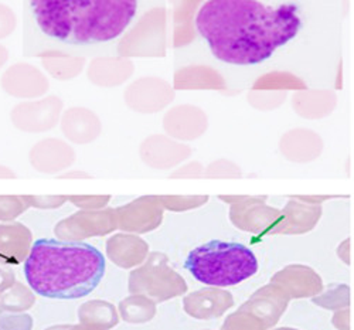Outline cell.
I'll return each mask as SVG.
<instances>
[{
  "instance_id": "1",
  "label": "cell",
  "mask_w": 354,
  "mask_h": 330,
  "mask_svg": "<svg viewBox=\"0 0 354 330\" xmlns=\"http://www.w3.org/2000/svg\"><path fill=\"white\" fill-rule=\"evenodd\" d=\"M347 0H201L177 68L216 71L232 93L286 73L313 89L339 86Z\"/></svg>"
},
{
  "instance_id": "2",
  "label": "cell",
  "mask_w": 354,
  "mask_h": 330,
  "mask_svg": "<svg viewBox=\"0 0 354 330\" xmlns=\"http://www.w3.org/2000/svg\"><path fill=\"white\" fill-rule=\"evenodd\" d=\"M165 6L166 0H30L47 51L81 58L116 53L146 15Z\"/></svg>"
},
{
  "instance_id": "3",
  "label": "cell",
  "mask_w": 354,
  "mask_h": 330,
  "mask_svg": "<svg viewBox=\"0 0 354 330\" xmlns=\"http://www.w3.org/2000/svg\"><path fill=\"white\" fill-rule=\"evenodd\" d=\"M105 269V257L98 248L71 239H37L24 259L28 286L48 299L90 295L102 281Z\"/></svg>"
},
{
  "instance_id": "4",
  "label": "cell",
  "mask_w": 354,
  "mask_h": 330,
  "mask_svg": "<svg viewBox=\"0 0 354 330\" xmlns=\"http://www.w3.org/2000/svg\"><path fill=\"white\" fill-rule=\"evenodd\" d=\"M185 268L198 282L209 286H234L258 271L255 254L240 243L213 239L192 250Z\"/></svg>"
},
{
  "instance_id": "5",
  "label": "cell",
  "mask_w": 354,
  "mask_h": 330,
  "mask_svg": "<svg viewBox=\"0 0 354 330\" xmlns=\"http://www.w3.org/2000/svg\"><path fill=\"white\" fill-rule=\"evenodd\" d=\"M63 102L57 97L17 104L10 113L12 124L23 132H43L51 129L60 116Z\"/></svg>"
},
{
  "instance_id": "6",
  "label": "cell",
  "mask_w": 354,
  "mask_h": 330,
  "mask_svg": "<svg viewBox=\"0 0 354 330\" xmlns=\"http://www.w3.org/2000/svg\"><path fill=\"white\" fill-rule=\"evenodd\" d=\"M0 84L3 91L15 98H36L43 95L48 88V81L43 73L26 63L9 67L0 78Z\"/></svg>"
},
{
  "instance_id": "7",
  "label": "cell",
  "mask_w": 354,
  "mask_h": 330,
  "mask_svg": "<svg viewBox=\"0 0 354 330\" xmlns=\"http://www.w3.org/2000/svg\"><path fill=\"white\" fill-rule=\"evenodd\" d=\"M32 166L43 173H57L68 167L74 159V151L58 139H46L33 146L30 151Z\"/></svg>"
},
{
  "instance_id": "8",
  "label": "cell",
  "mask_w": 354,
  "mask_h": 330,
  "mask_svg": "<svg viewBox=\"0 0 354 330\" xmlns=\"http://www.w3.org/2000/svg\"><path fill=\"white\" fill-rule=\"evenodd\" d=\"M32 248V234L20 223L0 224V262L17 265Z\"/></svg>"
},
{
  "instance_id": "9",
  "label": "cell",
  "mask_w": 354,
  "mask_h": 330,
  "mask_svg": "<svg viewBox=\"0 0 354 330\" xmlns=\"http://www.w3.org/2000/svg\"><path fill=\"white\" fill-rule=\"evenodd\" d=\"M62 128L64 135L75 143L94 140L100 134L98 118L85 108H71L63 115Z\"/></svg>"
},
{
  "instance_id": "10",
  "label": "cell",
  "mask_w": 354,
  "mask_h": 330,
  "mask_svg": "<svg viewBox=\"0 0 354 330\" xmlns=\"http://www.w3.org/2000/svg\"><path fill=\"white\" fill-rule=\"evenodd\" d=\"M46 68L58 80H70L81 71L84 58L62 54L57 51H46L39 54Z\"/></svg>"
},
{
  "instance_id": "11",
  "label": "cell",
  "mask_w": 354,
  "mask_h": 330,
  "mask_svg": "<svg viewBox=\"0 0 354 330\" xmlns=\"http://www.w3.org/2000/svg\"><path fill=\"white\" fill-rule=\"evenodd\" d=\"M35 304V296L30 289L21 284H15L12 288L0 293V309L6 312H23L32 308Z\"/></svg>"
},
{
  "instance_id": "12",
  "label": "cell",
  "mask_w": 354,
  "mask_h": 330,
  "mask_svg": "<svg viewBox=\"0 0 354 330\" xmlns=\"http://www.w3.org/2000/svg\"><path fill=\"white\" fill-rule=\"evenodd\" d=\"M27 207L24 197L0 196V221H13L26 212Z\"/></svg>"
},
{
  "instance_id": "13",
  "label": "cell",
  "mask_w": 354,
  "mask_h": 330,
  "mask_svg": "<svg viewBox=\"0 0 354 330\" xmlns=\"http://www.w3.org/2000/svg\"><path fill=\"white\" fill-rule=\"evenodd\" d=\"M32 318L28 315H13L0 309V330H30Z\"/></svg>"
},
{
  "instance_id": "14",
  "label": "cell",
  "mask_w": 354,
  "mask_h": 330,
  "mask_svg": "<svg viewBox=\"0 0 354 330\" xmlns=\"http://www.w3.org/2000/svg\"><path fill=\"white\" fill-rule=\"evenodd\" d=\"M17 26V17L12 8L0 3V40L9 37Z\"/></svg>"
},
{
  "instance_id": "15",
  "label": "cell",
  "mask_w": 354,
  "mask_h": 330,
  "mask_svg": "<svg viewBox=\"0 0 354 330\" xmlns=\"http://www.w3.org/2000/svg\"><path fill=\"white\" fill-rule=\"evenodd\" d=\"M26 203L28 205H33L37 208H55L60 204L64 203L66 199L62 197H33V196H26Z\"/></svg>"
},
{
  "instance_id": "16",
  "label": "cell",
  "mask_w": 354,
  "mask_h": 330,
  "mask_svg": "<svg viewBox=\"0 0 354 330\" xmlns=\"http://www.w3.org/2000/svg\"><path fill=\"white\" fill-rule=\"evenodd\" d=\"M15 285V273L9 268L0 265V293H3Z\"/></svg>"
},
{
  "instance_id": "17",
  "label": "cell",
  "mask_w": 354,
  "mask_h": 330,
  "mask_svg": "<svg viewBox=\"0 0 354 330\" xmlns=\"http://www.w3.org/2000/svg\"><path fill=\"white\" fill-rule=\"evenodd\" d=\"M8 58H9V51H8V48H6L3 44H0V70H2L3 66L6 64Z\"/></svg>"
},
{
  "instance_id": "18",
  "label": "cell",
  "mask_w": 354,
  "mask_h": 330,
  "mask_svg": "<svg viewBox=\"0 0 354 330\" xmlns=\"http://www.w3.org/2000/svg\"><path fill=\"white\" fill-rule=\"evenodd\" d=\"M15 177H16V174L12 169L0 165V178H15Z\"/></svg>"
},
{
  "instance_id": "19",
  "label": "cell",
  "mask_w": 354,
  "mask_h": 330,
  "mask_svg": "<svg viewBox=\"0 0 354 330\" xmlns=\"http://www.w3.org/2000/svg\"><path fill=\"white\" fill-rule=\"evenodd\" d=\"M63 177H86V174L84 173H78V172H73V173H67Z\"/></svg>"
}]
</instances>
